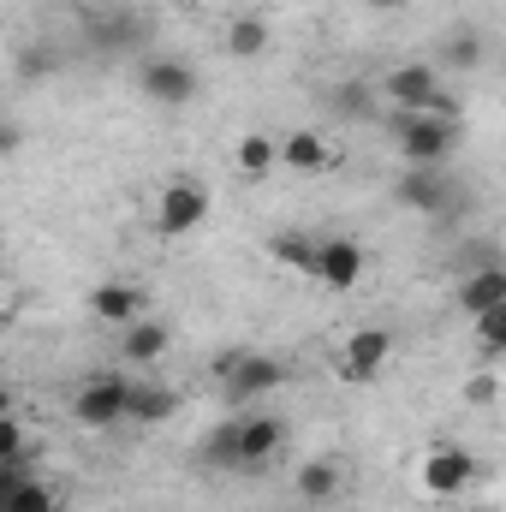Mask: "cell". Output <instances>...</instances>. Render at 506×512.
I'll return each instance as SVG.
<instances>
[{"instance_id": "obj_1", "label": "cell", "mask_w": 506, "mask_h": 512, "mask_svg": "<svg viewBox=\"0 0 506 512\" xmlns=\"http://www.w3.org/2000/svg\"><path fill=\"white\" fill-rule=\"evenodd\" d=\"M215 382L233 405H251V399H268L274 387L292 382V364L274 358V352H251V346H227L215 358Z\"/></svg>"}, {"instance_id": "obj_2", "label": "cell", "mask_w": 506, "mask_h": 512, "mask_svg": "<svg viewBox=\"0 0 506 512\" xmlns=\"http://www.w3.org/2000/svg\"><path fill=\"white\" fill-rule=\"evenodd\" d=\"M381 102H387V108H411V114L459 120V102L441 90V66H429V60H399V66L381 78Z\"/></svg>"}, {"instance_id": "obj_3", "label": "cell", "mask_w": 506, "mask_h": 512, "mask_svg": "<svg viewBox=\"0 0 506 512\" xmlns=\"http://www.w3.org/2000/svg\"><path fill=\"white\" fill-rule=\"evenodd\" d=\"M393 203L423 221H453V215H465V185L447 167H405L393 185Z\"/></svg>"}, {"instance_id": "obj_4", "label": "cell", "mask_w": 506, "mask_h": 512, "mask_svg": "<svg viewBox=\"0 0 506 512\" xmlns=\"http://www.w3.org/2000/svg\"><path fill=\"white\" fill-rule=\"evenodd\" d=\"M423 495H435V501H459L471 483H483V465H477V453L471 447H459V441H435L429 453H423Z\"/></svg>"}, {"instance_id": "obj_5", "label": "cell", "mask_w": 506, "mask_h": 512, "mask_svg": "<svg viewBox=\"0 0 506 512\" xmlns=\"http://www.w3.org/2000/svg\"><path fill=\"white\" fill-rule=\"evenodd\" d=\"M393 143H399V161H405V167H447V161H453V149H459V120L417 114L411 131H399Z\"/></svg>"}, {"instance_id": "obj_6", "label": "cell", "mask_w": 506, "mask_h": 512, "mask_svg": "<svg viewBox=\"0 0 506 512\" xmlns=\"http://www.w3.org/2000/svg\"><path fill=\"white\" fill-rule=\"evenodd\" d=\"M137 90H143L155 108H191V102H197V90H203V78H197V66L155 54V60H143V66H137Z\"/></svg>"}, {"instance_id": "obj_7", "label": "cell", "mask_w": 506, "mask_h": 512, "mask_svg": "<svg viewBox=\"0 0 506 512\" xmlns=\"http://www.w3.org/2000/svg\"><path fill=\"white\" fill-rule=\"evenodd\" d=\"M72 417H78L84 429H114V423H126L131 417V382L126 376H90V382L78 387V399H72Z\"/></svg>"}, {"instance_id": "obj_8", "label": "cell", "mask_w": 506, "mask_h": 512, "mask_svg": "<svg viewBox=\"0 0 506 512\" xmlns=\"http://www.w3.org/2000/svg\"><path fill=\"white\" fill-rule=\"evenodd\" d=\"M203 215H209V185H197V179H173V185L155 197V227H161V239H185L191 227H203Z\"/></svg>"}, {"instance_id": "obj_9", "label": "cell", "mask_w": 506, "mask_h": 512, "mask_svg": "<svg viewBox=\"0 0 506 512\" xmlns=\"http://www.w3.org/2000/svg\"><path fill=\"white\" fill-rule=\"evenodd\" d=\"M387 358H393V334H387V328H358V334L340 346V382H352V387L381 382Z\"/></svg>"}, {"instance_id": "obj_10", "label": "cell", "mask_w": 506, "mask_h": 512, "mask_svg": "<svg viewBox=\"0 0 506 512\" xmlns=\"http://www.w3.org/2000/svg\"><path fill=\"white\" fill-rule=\"evenodd\" d=\"M364 262H370V251L358 245V239H322V251H316V280L328 286V292H352L358 280H364Z\"/></svg>"}, {"instance_id": "obj_11", "label": "cell", "mask_w": 506, "mask_h": 512, "mask_svg": "<svg viewBox=\"0 0 506 512\" xmlns=\"http://www.w3.org/2000/svg\"><path fill=\"white\" fill-rule=\"evenodd\" d=\"M90 310H96V322L131 328V322H143V310H149V292H143V286H131V280H102V286L90 292Z\"/></svg>"}, {"instance_id": "obj_12", "label": "cell", "mask_w": 506, "mask_h": 512, "mask_svg": "<svg viewBox=\"0 0 506 512\" xmlns=\"http://www.w3.org/2000/svg\"><path fill=\"white\" fill-rule=\"evenodd\" d=\"M280 447H286V423H280L274 411H251V417H239V459H245V471L268 465Z\"/></svg>"}, {"instance_id": "obj_13", "label": "cell", "mask_w": 506, "mask_h": 512, "mask_svg": "<svg viewBox=\"0 0 506 512\" xmlns=\"http://www.w3.org/2000/svg\"><path fill=\"white\" fill-rule=\"evenodd\" d=\"M322 102H328V114L346 120V126H370V120H381V90L364 84V78H340Z\"/></svg>"}, {"instance_id": "obj_14", "label": "cell", "mask_w": 506, "mask_h": 512, "mask_svg": "<svg viewBox=\"0 0 506 512\" xmlns=\"http://www.w3.org/2000/svg\"><path fill=\"white\" fill-rule=\"evenodd\" d=\"M340 483H346V477H340L334 459H304L298 477H292V495H298L304 507H334V501H340Z\"/></svg>"}, {"instance_id": "obj_15", "label": "cell", "mask_w": 506, "mask_h": 512, "mask_svg": "<svg viewBox=\"0 0 506 512\" xmlns=\"http://www.w3.org/2000/svg\"><path fill=\"white\" fill-rule=\"evenodd\" d=\"M459 304H465V316H483V310L506 304V262L465 268V280H459Z\"/></svg>"}, {"instance_id": "obj_16", "label": "cell", "mask_w": 506, "mask_h": 512, "mask_svg": "<svg viewBox=\"0 0 506 512\" xmlns=\"http://www.w3.org/2000/svg\"><path fill=\"white\" fill-rule=\"evenodd\" d=\"M280 161H286L292 173H328V167H334V149H328L322 131H286V137H280Z\"/></svg>"}, {"instance_id": "obj_17", "label": "cell", "mask_w": 506, "mask_h": 512, "mask_svg": "<svg viewBox=\"0 0 506 512\" xmlns=\"http://www.w3.org/2000/svg\"><path fill=\"white\" fill-rule=\"evenodd\" d=\"M483 54H489L483 30H477V24H459V30H447V42H441L435 66H441V72H477V66H483Z\"/></svg>"}, {"instance_id": "obj_18", "label": "cell", "mask_w": 506, "mask_h": 512, "mask_svg": "<svg viewBox=\"0 0 506 512\" xmlns=\"http://www.w3.org/2000/svg\"><path fill=\"white\" fill-rule=\"evenodd\" d=\"M179 405H185V399H179V387H167V382H131V423H167Z\"/></svg>"}, {"instance_id": "obj_19", "label": "cell", "mask_w": 506, "mask_h": 512, "mask_svg": "<svg viewBox=\"0 0 506 512\" xmlns=\"http://www.w3.org/2000/svg\"><path fill=\"white\" fill-rule=\"evenodd\" d=\"M167 340H173L167 322H149V316H143V322H131L126 334H120V358H126V364H155V358L167 352Z\"/></svg>"}, {"instance_id": "obj_20", "label": "cell", "mask_w": 506, "mask_h": 512, "mask_svg": "<svg viewBox=\"0 0 506 512\" xmlns=\"http://www.w3.org/2000/svg\"><path fill=\"white\" fill-rule=\"evenodd\" d=\"M227 54H233V60H262V54H268V18L239 12V18L227 24Z\"/></svg>"}, {"instance_id": "obj_21", "label": "cell", "mask_w": 506, "mask_h": 512, "mask_svg": "<svg viewBox=\"0 0 506 512\" xmlns=\"http://www.w3.org/2000/svg\"><path fill=\"white\" fill-rule=\"evenodd\" d=\"M233 161H239V173H245V179H268V173L280 167V143H274V137H262V131H245V137H239V149H233Z\"/></svg>"}, {"instance_id": "obj_22", "label": "cell", "mask_w": 506, "mask_h": 512, "mask_svg": "<svg viewBox=\"0 0 506 512\" xmlns=\"http://www.w3.org/2000/svg\"><path fill=\"white\" fill-rule=\"evenodd\" d=\"M0 501H6V512H60V495H54L42 477H18V483H0Z\"/></svg>"}, {"instance_id": "obj_23", "label": "cell", "mask_w": 506, "mask_h": 512, "mask_svg": "<svg viewBox=\"0 0 506 512\" xmlns=\"http://www.w3.org/2000/svg\"><path fill=\"white\" fill-rule=\"evenodd\" d=\"M203 465H215V471H245V459H239V417H227V423H215V429L203 435Z\"/></svg>"}, {"instance_id": "obj_24", "label": "cell", "mask_w": 506, "mask_h": 512, "mask_svg": "<svg viewBox=\"0 0 506 512\" xmlns=\"http://www.w3.org/2000/svg\"><path fill=\"white\" fill-rule=\"evenodd\" d=\"M316 239H304V233H280L274 245H268V256L280 262V268H292V274H316Z\"/></svg>"}, {"instance_id": "obj_25", "label": "cell", "mask_w": 506, "mask_h": 512, "mask_svg": "<svg viewBox=\"0 0 506 512\" xmlns=\"http://www.w3.org/2000/svg\"><path fill=\"white\" fill-rule=\"evenodd\" d=\"M471 334H477V346H483L489 358H506V304L483 310V316H471Z\"/></svg>"}, {"instance_id": "obj_26", "label": "cell", "mask_w": 506, "mask_h": 512, "mask_svg": "<svg viewBox=\"0 0 506 512\" xmlns=\"http://www.w3.org/2000/svg\"><path fill=\"white\" fill-rule=\"evenodd\" d=\"M0 459H24V423L18 417L0 423Z\"/></svg>"}, {"instance_id": "obj_27", "label": "cell", "mask_w": 506, "mask_h": 512, "mask_svg": "<svg viewBox=\"0 0 506 512\" xmlns=\"http://www.w3.org/2000/svg\"><path fill=\"white\" fill-rule=\"evenodd\" d=\"M495 393H501L495 376H471V382H465V399H471V405H495Z\"/></svg>"}, {"instance_id": "obj_28", "label": "cell", "mask_w": 506, "mask_h": 512, "mask_svg": "<svg viewBox=\"0 0 506 512\" xmlns=\"http://www.w3.org/2000/svg\"><path fill=\"white\" fill-rule=\"evenodd\" d=\"M18 143H24V131H18V126L0 131V155H18Z\"/></svg>"}, {"instance_id": "obj_29", "label": "cell", "mask_w": 506, "mask_h": 512, "mask_svg": "<svg viewBox=\"0 0 506 512\" xmlns=\"http://www.w3.org/2000/svg\"><path fill=\"white\" fill-rule=\"evenodd\" d=\"M370 12H399V6H411V0H364Z\"/></svg>"}, {"instance_id": "obj_30", "label": "cell", "mask_w": 506, "mask_h": 512, "mask_svg": "<svg viewBox=\"0 0 506 512\" xmlns=\"http://www.w3.org/2000/svg\"><path fill=\"white\" fill-rule=\"evenodd\" d=\"M173 6H179V12H197V6H203V0H173Z\"/></svg>"}]
</instances>
